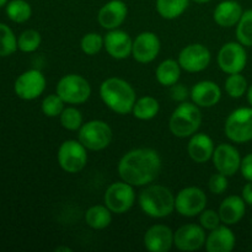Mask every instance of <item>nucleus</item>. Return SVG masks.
<instances>
[{
	"label": "nucleus",
	"instance_id": "obj_14",
	"mask_svg": "<svg viewBox=\"0 0 252 252\" xmlns=\"http://www.w3.org/2000/svg\"><path fill=\"white\" fill-rule=\"evenodd\" d=\"M206 239L203 226L197 224H185L174 233V245L180 251H197L206 245Z\"/></svg>",
	"mask_w": 252,
	"mask_h": 252
},
{
	"label": "nucleus",
	"instance_id": "obj_32",
	"mask_svg": "<svg viewBox=\"0 0 252 252\" xmlns=\"http://www.w3.org/2000/svg\"><path fill=\"white\" fill-rule=\"evenodd\" d=\"M248 80L241 73L229 74L228 79L225 80V91L230 97L240 98L248 91Z\"/></svg>",
	"mask_w": 252,
	"mask_h": 252
},
{
	"label": "nucleus",
	"instance_id": "obj_39",
	"mask_svg": "<svg viewBox=\"0 0 252 252\" xmlns=\"http://www.w3.org/2000/svg\"><path fill=\"white\" fill-rule=\"evenodd\" d=\"M240 171L244 179L248 180V181H252V153L246 155L244 159H241Z\"/></svg>",
	"mask_w": 252,
	"mask_h": 252
},
{
	"label": "nucleus",
	"instance_id": "obj_18",
	"mask_svg": "<svg viewBox=\"0 0 252 252\" xmlns=\"http://www.w3.org/2000/svg\"><path fill=\"white\" fill-rule=\"evenodd\" d=\"M128 15L127 4L122 0H110L100 9L97 21L106 30H116L126 21Z\"/></svg>",
	"mask_w": 252,
	"mask_h": 252
},
{
	"label": "nucleus",
	"instance_id": "obj_43",
	"mask_svg": "<svg viewBox=\"0 0 252 252\" xmlns=\"http://www.w3.org/2000/svg\"><path fill=\"white\" fill-rule=\"evenodd\" d=\"M192 1L197 2V4H206V2H209L211 0H192Z\"/></svg>",
	"mask_w": 252,
	"mask_h": 252
},
{
	"label": "nucleus",
	"instance_id": "obj_24",
	"mask_svg": "<svg viewBox=\"0 0 252 252\" xmlns=\"http://www.w3.org/2000/svg\"><path fill=\"white\" fill-rule=\"evenodd\" d=\"M244 11L241 5L235 0H224L219 2L213 12L214 21L220 27H233L238 25Z\"/></svg>",
	"mask_w": 252,
	"mask_h": 252
},
{
	"label": "nucleus",
	"instance_id": "obj_46",
	"mask_svg": "<svg viewBox=\"0 0 252 252\" xmlns=\"http://www.w3.org/2000/svg\"><path fill=\"white\" fill-rule=\"evenodd\" d=\"M251 228H252V219H251Z\"/></svg>",
	"mask_w": 252,
	"mask_h": 252
},
{
	"label": "nucleus",
	"instance_id": "obj_41",
	"mask_svg": "<svg viewBox=\"0 0 252 252\" xmlns=\"http://www.w3.org/2000/svg\"><path fill=\"white\" fill-rule=\"evenodd\" d=\"M241 197H243L246 204L252 206V181H249L248 184L244 186L243 194H241Z\"/></svg>",
	"mask_w": 252,
	"mask_h": 252
},
{
	"label": "nucleus",
	"instance_id": "obj_34",
	"mask_svg": "<svg viewBox=\"0 0 252 252\" xmlns=\"http://www.w3.org/2000/svg\"><path fill=\"white\" fill-rule=\"evenodd\" d=\"M62 127L68 130H79L83 123V115L75 107L64 108L63 112L59 116Z\"/></svg>",
	"mask_w": 252,
	"mask_h": 252
},
{
	"label": "nucleus",
	"instance_id": "obj_22",
	"mask_svg": "<svg viewBox=\"0 0 252 252\" xmlns=\"http://www.w3.org/2000/svg\"><path fill=\"white\" fill-rule=\"evenodd\" d=\"M214 149L216 148L213 140L206 133H194L193 135H191V139L187 145L189 158L198 164H203L211 160Z\"/></svg>",
	"mask_w": 252,
	"mask_h": 252
},
{
	"label": "nucleus",
	"instance_id": "obj_31",
	"mask_svg": "<svg viewBox=\"0 0 252 252\" xmlns=\"http://www.w3.org/2000/svg\"><path fill=\"white\" fill-rule=\"evenodd\" d=\"M17 38L7 25L0 22V57H9L16 52Z\"/></svg>",
	"mask_w": 252,
	"mask_h": 252
},
{
	"label": "nucleus",
	"instance_id": "obj_36",
	"mask_svg": "<svg viewBox=\"0 0 252 252\" xmlns=\"http://www.w3.org/2000/svg\"><path fill=\"white\" fill-rule=\"evenodd\" d=\"M81 51L88 56H95L102 49L103 47V37L96 32L84 34L80 42Z\"/></svg>",
	"mask_w": 252,
	"mask_h": 252
},
{
	"label": "nucleus",
	"instance_id": "obj_20",
	"mask_svg": "<svg viewBox=\"0 0 252 252\" xmlns=\"http://www.w3.org/2000/svg\"><path fill=\"white\" fill-rule=\"evenodd\" d=\"M192 102L196 103L198 107H213L220 101L221 89L214 81L203 80L197 83L191 89Z\"/></svg>",
	"mask_w": 252,
	"mask_h": 252
},
{
	"label": "nucleus",
	"instance_id": "obj_13",
	"mask_svg": "<svg viewBox=\"0 0 252 252\" xmlns=\"http://www.w3.org/2000/svg\"><path fill=\"white\" fill-rule=\"evenodd\" d=\"M211 52L201 43L189 44L179 54V64L189 73H199L211 63Z\"/></svg>",
	"mask_w": 252,
	"mask_h": 252
},
{
	"label": "nucleus",
	"instance_id": "obj_1",
	"mask_svg": "<svg viewBox=\"0 0 252 252\" xmlns=\"http://www.w3.org/2000/svg\"><path fill=\"white\" fill-rule=\"evenodd\" d=\"M121 179L133 187L152 184L161 170V158L152 148H137L129 150L118 162Z\"/></svg>",
	"mask_w": 252,
	"mask_h": 252
},
{
	"label": "nucleus",
	"instance_id": "obj_15",
	"mask_svg": "<svg viewBox=\"0 0 252 252\" xmlns=\"http://www.w3.org/2000/svg\"><path fill=\"white\" fill-rule=\"evenodd\" d=\"M160 47V39L154 32H142L133 41L132 56L138 63H150L159 56Z\"/></svg>",
	"mask_w": 252,
	"mask_h": 252
},
{
	"label": "nucleus",
	"instance_id": "obj_45",
	"mask_svg": "<svg viewBox=\"0 0 252 252\" xmlns=\"http://www.w3.org/2000/svg\"><path fill=\"white\" fill-rule=\"evenodd\" d=\"M62 250H63V251H71L69 248H58V249H57V251H62Z\"/></svg>",
	"mask_w": 252,
	"mask_h": 252
},
{
	"label": "nucleus",
	"instance_id": "obj_12",
	"mask_svg": "<svg viewBox=\"0 0 252 252\" xmlns=\"http://www.w3.org/2000/svg\"><path fill=\"white\" fill-rule=\"evenodd\" d=\"M14 89L16 95L22 100H34L43 94L46 89V78L37 69H30L16 79Z\"/></svg>",
	"mask_w": 252,
	"mask_h": 252
},
{
	"label": "nucleus",
	"instance_id": "obj_21",
	"mask_svg": "<svg viewBox=\"0 0 252 252\" xmlns=\"http://www.w3.org/2000/svg\"><path fill=\"white\" fill-rule=\"evenodd\" d=\"M236 239L228 225H219L211 230L206 239V250L208 252H230L235 248Z\"/></svg>",
	"mask_w": 252,
	"mask_h": 252
},
{
	"label": "nucleus",
	"instance_id": "obj_5",
	"mask_svg": "<svg viewBox=\"0 0 252 252\" xmlns=\"http://www.w3.org/2000/svg\"><path fill=\"white\" fill-rule=\"evenodd\" d=\"M78 139L88 150L100 152L111 144L112 129L105 121H89L79 129Z\"/></svg>",
	"mask_w": 252,
	"mask_h": 252
},
{
	"label": "nucleus",
	"instance_id": "obj_27",
	"mask_svg": "<svg viewBox=\"0 0 252 252\" xmlns=\"http://www.w3.org/2000/svg\"><path fill=\"white\" fill-rule=\"evenodd\" d=\"M159 110L160 105L157 98L153 97V96H143L135 101L132 113L137 120L149 121L157 117Z\"/></svg>",
	"mask_w": 252,
	"mask_h": 252
},
{
	"label": "nucleus",
	"instance_id": "obj_37",
	"mask_svg": "<svg viewBox=\"0 0 252 252\" xmlns=\"http://www.w3.org/2000/svg\"><path fill=\"white\" fill-rule=\"evenodd\" d=\"M199 223L206 230H213L220 225V216L218 212L213 211V209H204L199 214Z\"/></svg>",
	"mask_w": 252,
	"mask_h": 252
},
{
	"label": "nucleus",
	"instance_id": "obj_44",
	"mask_svg": "<svg viewBox=\"0 0 252 252\" xmlns=\"http://www.w3.org/2000/svg\"><path fill=\"white\" fill-rule=\"evenodd\" d=\"M7 4V0H0V7L5 6Z\"/></svg>",
	"mask_w": 252,
	"mask_h": 252
},
{
	"label": "nucleus",
	"instance_id": "obj_17",
	"mask_svg": "<svg viewBox=\"0 0 252 252\" xmlns=\"http://www.w3.org/2000/svg\"><path fill=\"white\" fill-rule=\"evenodd\" d=\"M103 47L113 59H126L132 56L133 41L127 32L122 30H110L103 37Z\"/></svg>",
	"mask_w": 252,
	"mask_h": 252
},
{
	"label": "nucleus",
	"instance_id": "obj_40",
	"mask_svg": "<svg viewBox=\"0 0 252 252\" xmlns=\"http://www.w3.org/2000/svg\"><path fill=\"white\" fill-rule=\"evenodd\" d=\"M171 97L172 100L175 101H185L189 96V91H187V88H185L182 84H175V85L171 86Z\"/></svg>",
	"mask_w": 252,
	"mask_h": 252
},
{
	"label": "nucleus",
	"instance_id": "obj_9",
	"mask_svg": "<svg viewBox=\"0 0 252 252\" xmlns=\"http://www.w3.org/2000/svg\"><path fill=\"white\" fill-rule=\"evenodd\" d=\"M105 206L112 213L123 214L129 211L135 202V192L132 185L125 181L115 182L107 187L103 196Z\"/></svg>",
	"mask_w": 252,
	"mask_h": 252
},
{
	"label": "nucleus",
	"instance_id": "obj_25",
	"mask_svg": "<svg viewBox=\"0 0 252 252\" xmlns=\"http://www.w3.org/2000/svg\"><path fill=\"white\" fill-rule=\"evenodd\" d=\"M181 65L174 59H165L158 65L155 75L157 80L162 86H172L181 76Z\"/></svg>",
	"mask_w": 252,
	"mask_h": 252
},
{
	"label": "nucleus",
	"instance_id": "obj_30",
	"mask_svg": "<svg viewBox=\"0 0 252 252\" xmlns=\"http://www.w3.org/2000/svg\"><path fill=\"white\" fill-rule=\"evenodd\" d=\"M236 38L243 46L252 47V9L244 11L236 25Z\"/></svg>",
	"mask_w": 252,
	"mask_h": 252
},
{
	"label": "nucleus",
	"instance_id": "obj_7",
	"mask_svg": "<svg viewBox=\"0 0 252 252\" xmlns=\"http://www.w3.org/2000/svg\"><path fill=\"white\" fill-rule=\"evenodd\" d=\"M224 130L231 142L238 144L251 142L252 107H241L233 111L226 118Z\"/></svg>",
	"mask_w": 252,
	"mask_h": 252
},
{
	"label": "nucleus",
	"instance_id": "obj_29",
	"mask_svg": "<svg viewBox=\"0 0 252 252\" xmlns=\"http://www.w3.org/2000/svg\"><path fill=\"white\" fill-rule=\"evenodd\" d=\"M6 15L16 24L26 22L32 15L31 5L26 0H11L6 4Z\"/></svg>",
	"mask_w": 252,
	"mask_h": 252
},
{
	"label": "nucleus",
	"instance_id": "obj_3",
	"mask_svg": "<svg viewBox=\"0 0 252 252\" xmlns=\"http://www.w3.org/2000/svg\"><path fill=\"white\" fill-rule=\"evenodd\" d=\"M139 206L152 218H166L175 211V197L167 187L150 185L140 192Z\"/></svg>",
	"mask_w": 252,
	"mask_h": 252
},
{
	"label": "nucleus",
	"instance_id": "obj_33",
	"mask_svg": "<svg viewBox=\"0 0 252 252\" xmlns=\"http://www.w3.org/2000/svg\"><path fill=\"white\" fill-rule=\"evenodd\" d=\"M41 34L36 30H26L20 34L17 38V47L21 52L25 53H32L37 51L38 47L41 46Z\"/></svg>",
	"mask_w": 252,
	"mask_h": 252
},
{
	"label": "nucleus",
	"instance_id": "obj_35",
	"mask_svg": "<svg viewBox=\"0 0 252 252\" xmlns=\"http://www.w3.org/2000/svg\"><path fill=\"white\" fill-rule=\"evenodd\" d=\"M64 101L58 94H51L42 101V112L47 117H58L64 110Z\"/></svg>",
	"mask_w": 252,
	"mask_h": 252
},
{
	"label": "nucleus",
	"instance_id": "obj_6",
	"mask_svg": "<svg viewBox=\"0 0 252 252\" xmlns=\"http://www.w3.org/2000/svg\"><path fill=\"white\" fill-rule=\"evenodd\" d=\"M57 94L69 105H81L91 96V86L84 76L78 74L64 75L57 84Z\"/></svg>",
	"mask_w": 252,
	"mask_h": 252
},
{
	"label": "nucleus",
	"instance_id": "obj_19",
	"mask_svg": "<svg viewBox=\"0 0 252 252\" xmlns=\"http://www.w3.org/2000/svg\"><path fill=\"white\" fill-rule=\"evenodd\" d=\"M174 245V231L164 224L150 226L144 235V246L152 252H167Z\"/></svg>",
	"mask_w": 252,
	"mask_h": 252
},
{
	"label": "nucleus",
	"instance_id": "obj_42",
	"mask_svg": "<svg viewBox=\"0 0 252 252\" xmlns=\"http://www.w3.org/2000/svg\"><path fill=\"white\" fill-rule=\"evenodd\" d=\"M246 95H248V101H249V103H250L251 107H252V85L250 86V88L248 89V91H246Z\"/></svg>",
	"mask_w": 252,
	"mask_h": 252
},
{
	"label": "nucleus",
	"instance_id": "obj_16",
	"mask_svg": "<svg viewBox=\"0 0 252 252\" xmlns=\"http://www.w3.org/2000/svg\"><path fill=\"white\" fill-rule=\"evenodd\" d=\"M212 159L217 171L228 177L234 176L240 170V153L231 144H219L214 149Z\"/></svg>",
	"mask_w": 252,
	"mask_h": 252
},
{
	"label": "nucleus",
	"instance_id": "obj_10",
	"mask_svg": "<svg viewBox=\"0 0 252 252\" xmlns=\"http://www.w3.org/2000/svg\"><path fill=\"white\" fill-rule=\"evenodd\" d=\"M207 196L199 187H186L175 197V209L182 217L192 218L206 209Z\"/></svg>",
	"mask_w": 252,
	"mask_h": 252
},
{
	"label": "nucleus",
	"instance_id": "obj_38",
	"mask_svg": "<svg viewBox=\"0 0 252 252\" xmlns=\"http://www.w3.org/2000/svg\"><path fill=\"white\" fill-rule=\"evenodd\" d=\"M226 177L228 176L220 174V172L212 175L208 181L209 191L214 194L224 193L226 191V189H228V179Z\"/></svg>",
	"mask_w": 252,
	"mask_h": 252
},
{
	"label": "nucleus",
	"instance_id": "obj_2",
	"mask_svg": "<svg viewBox=\"0 0 252 252\" xmlns=\"http://www.w3.org/2000/svg\"><path fill=\"white\" fill-rule=\"evenodd\" d=\"M100 96L103 103L118 115H128L132 112L137 101L133 86L121 78L106 79L100 86Z\"/></svg>",
	"mask_w": 252,
	"mask_h": 252
},
{
	"label": "nucleus",
	"instance_id": "obj_23",
	"mask_svg": "<svg viewBox=\"0 0 252 252\" xmlns=\"http://www.w3.org/2000/svg\"><path fill=\"white\" fill-rule=\"evenodd\" d=\"M221 223L225 225H235L246 213V203L243 197L229 196L221 202L218 211Z\"/></svg>",
	"mask_w": 252,
	"mask_h": 252
},
{
	"label": "nucleus",
	"instance_id": "obj_11",
	"mask_svg": "<svg viewBox=\"0 0 252 252\" xmlns=\"http://www.w3.org/2000/svg\"><path fill=\"white\" fill-rule=\"evenodd\" d=\"M248 63L245 47L240 42H228L218 53V65L224 73H241Z\"/></svg>",
	"mask_w": 252,
	"mask_h": 252
},
{
	"label": "nucleus",
	"instance_id": "obj_4",
	"mask_svg": "<svg viewBox=\"0 0 252 252\" xmlns=\"http://www.w3.org/2000/svg\"><path fill=\"white\" fill-rule=\"evenodd\" d=\"M202 113L196 103L182 102L172 112L169 121L170 132L177 138H187L198 130Z\"/></svg>",
	"mask_w": 252,
	"mask_h": 252
},
{
	"label": "nucleus",
	"instance_id": "obj_8",
	"mask_svg": "<svg viewBox=\"0 0 252 252\" xmlns=\"http://www.w3.org/2000/svg\"><path fill=\"white\" fill-rule=\"evenodd\" d=\"M80 142L74 139L65 140L58 149V164L62 169L69 174L81 171L88 164V152Z\"/></svg>",
	"mask_w": 252,
	"mask_h": 252
},
{
	"label": "nucleus",
	"instance_id": "obj_26",
	"mask_svg": "<svg viewBox=\"0 0 252 252\" xmlns=\"http://www.w3.org/2000/svg\"><path fill=\"white\" fill-rule=\"evenodd\" d=\"M85 221L95 230L107 228L112 221V212L106 206H93L85 212Z\"/></svg>",
	"mask_w": 252,
	"mask_h": 252
},
{
	"label": "nucleus",
	"instance_id": "obj_28",
	"mask_svg": "<svg viewBox=\"0 0 252 252\" xmlns=\"http://www.w3.org/2000/svg\"><path fill=\"white\" fill-rule=\"evenodd\" d=\"M189 0H157V10L162 19L175 20L187 10Z\"/></svg>",
	"mask_w": 252,
	"mask_h": 252
}]
</instances>
